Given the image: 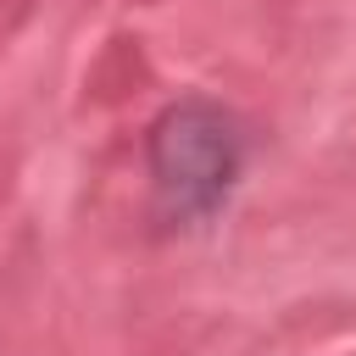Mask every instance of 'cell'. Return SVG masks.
<instances>
[{
	"mask_svg": "<svg viewBox=\"0 0 356 356\" xmlns=\"http://www.w3.org/2000/svg\"><path fill=\"white\" fill-rule=\"evenodd\" d=\"M145 172L167 222H206L245 172V128L206 95L172 100L145 134Z\"/></svg>",
	"mask_w": 356,
	"mask_h": 356,
	"instance_id": "obj_1",
	"label": "cell"
}]
</instances>
